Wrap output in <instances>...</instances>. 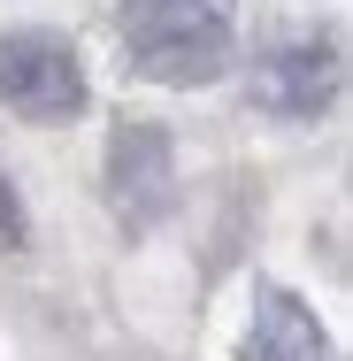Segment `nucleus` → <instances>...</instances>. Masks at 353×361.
<instances>
[{"label": "nucleus", "instance_id": "f257e3e1", "mask_svg": "<svg viewBox=\"0 0 353 361\" xmlns=\"http://www.w3.org/2000/svg\"><path fill=\"white\" fill-rule=\"evenodd\" d=\"M230 39L238 0H123V54L146 85H215Z\"/></svg>", "mask_w": 353, "mask_h": 361}, {"label": "nucleus", "instance_id": "f03ea898", "mask_svg": "<svg viewBox=\"0 0 353 361\" xmlns=\"http://www.w3.org/2000/svg\"><path fill=\"white\" fill-rule=\"evenodd\" d=\"M0 100H8L23 123H77L85 100H92L77 39L47 31V23L8 31V39H0Z\"/></svg>", "mask_w": 353, "mask_h": 361}, {"label": "nucleus", "instance_id": "7ed1b4c3", "mask_svg": "<svg viewBox=\"0 0 353 361\" xmlns=\"http://www.w3.org/2000/svg\"><path fill=\"white\" fill-rule=\"evenodd\" d=\"M108 200L131 231H154V223L177 208V146L161 123H123L116 146H108Z\"/></svg>", "mask_w": 353, "mask_h": 361}, {"label": "nucleus", "instance_id": "20e7f679", "mask_svg": "<svg viewBox=\"0 0 353 361\" xmlns=\"http://www.w3.org/2000/svg\"><path fill=\"white\" fill-rule=\"evenodd\" d=\"M346 85V62H338V39H292L277 54H261L254 70V100L284 116V123H315Z\"/></svg>", "mask_w": 353, "mask_h": 361}, {"label": "nucleus", "instance_id": "39448f33", "mask_svg": "<svg viewBox=\"0 0 353 361\" xmlns=\"http://www.w3.org/2000/svg\"><path fill=\"white\" fill-rule=\"evenodd\" d=\"M246 361H338L330 331L315 323V307L284 285H254V323H246Z\"/></svg>", "mask_w": 353, "mask_h": 361}, {"label": "nucleus", "instance_id": "423d86ee", "mask_svg": "<svg viewBox=\"0 0 353 361\" xmlns=\"http://www.w3.org/2000/svg\"><path fill=\"white\" fill-rule=\"evenodd\" d=\"M23 238H31V216H23V192H16V185H8V169H0V246L16 254Z\"/></svg>", "mask_w": 353, "mask_h": 361}]
</instances>
